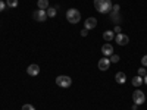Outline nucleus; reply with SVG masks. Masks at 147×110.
I'll return each mask as SVG.
<instances>
[{
	"instance_id": "nucleus-1",
	"label": "nucleus",
	"mask_w": 147,
	"mask_h": 110,
	"mask_svg": "<svg viewBox=\"0 0 147 110\" xmlns=\"http://www.w3.org/2000/svg\"><path fill=\"white\" fill-rule=\"evenodd\" d=\"M94 7L99 13H110L113 5L110 0H94Z\"/></svg>"
},
{
	"instance_id": "nucleus-2",
	"label": "nucleus",
	"mask_w": 147,
	"mask_h": 110,
	"mask_svg": "<svg viewBox=\"0 0 147 110\" xmlns=\"http://www.w3.org/2000/svg\"><path fill=\"white\" fill-rule=\"evenodd\" d=\"M66 21H68L69 23H78V22L81 21L80 10H78V9H74V7L68 9V10H66Z\"/></svg>"
},
{
	"instance_id": "nucleus-3",
	"label": "nucleus",
	"mask_w": 147,
	"mask_h": 110,
	"mask_svg": "<svg viewBox=\"0 0 147 110\" xmlns=\"http://www.w3.org/2000/svg\"><path fill=\"white\" fill-rule=\"evenodd\" d=\"M132 101H134V104H137V106L144 104V103H146V95H144V93L140 91V90H136V91L132 93Z\"/></svg>"
},
{
	"instance_id": "nucleus-4",
	"label": "nucleus",
	"mask_w": 147,
	"mask_h": 110,
	"mask_svg": "<svg viewBox=\"0 0 147 110\" xmlns=\"http://www.w3.org/2000/svg\"><path fill=\"white\" fill-rule=\"evenodd\" d=\"M56 84L59 85V87H62V88H68V87H71L72 79L68 75H59L56 78Z\"/></svg>"
},
{
	"instance_id": "nucleus-5",
	"label": "nucleus",
	"mask_w": 147,
	"mask_h": 110,
	"mask_svg": "<svg viewBox=\"0 0 147 110\" xmlns=\"http://www.w3.org/2000/svg\"><path fill=\"white\" fill-rule=\"evenodd\" d=\"M32 16H34V19L35 21H38V22H44L46 19H47V12L44 10V9H37L34 13H32Z\"/></svg>"
},
{
	"instance_id": "nucleus-6",
	"label": "nucleus",
	"mask_w": 147,
	"mask_h": 110,
	"mask_svg": "<svg viewBox=\"0 0 147 110\" xmlns=\"http://www.w3.org/2000/svg\"><path fill=\"white\" fill-rule=\"evenodd\" d=\"M115 41H116V44H119V46H127L128 43H129V37L127 35V34H116L115 35Z\"/></svg>"
},
{
	"instance_id": "nucleus-7",
	"label": "nucleus",
	"mask_w": 147,
	"mask_h": 110,
	"mask_svg": "<svg viewBox=\"0 0 147 110\" xmlns=\"http://www.w3.org/2000/svg\"><path fill=\"white\" fill-rule=\"evenodd\" d=\"M97 27V19L96 18H87L84 21V28L85 30H93V28H96Z\"/></svg>"
},
{
	"instance_id": "nucleus-8",
	"label": "nucleus",
	"mask_w": 147,
	"mask_h": 110,
	"mask_svg": "<svg viewBox=\"0 0 147 110\" xmlns=\"http://www.w3.org/2000/svg\"><path fill=\"white\" fill-rule=\"evenodd\" d=\"M27 73L30 76H37L40 73V66L38 65H35V63H32V65H30L28 68H27Z\"/></svg>"
},
{
	"instance_id": "nucleus-9",
	"label": "nucleus",
	"mask_w": 147,
	"mask_h": 110,
	"mask_svg": "<svg viewBox=\"0 0 147 110\" xmlns=\"http://www.w3.org/2000/svg\"><path fill=\"white\" fill-rule=\"evenodd\" d=\"M110 66V59L109 57H102L99 60V69L100 70H107Z\"/></svg>"
},
{
	"instance_id": "nucleus-10",
	"label": "nucleus",
	"mask_w": 147,
	"mask_h": 110,
	"mask_svg": "<svg viewBox=\"0 0 147 110\" xmlns=\"http://www.w3.org/2000/svg\"><path fill=\"white\" fill-rule=\"evenodd\" d=\"M102 53H103V56H112V54H113V46L110 44V43L103 44V47H102Z\"/></svg>"
},
{
	"instance_id": "nucleus-11",
	"label": "nucleus",
	"mask_w": 147,
	"mask_h": 110,
	"mask_svg": "<svg viewBox=\"0 0 147 110\" xmlns=\"http://www.w3.org/2000/svg\"><path fill=\"white\" fill-rule=\"evenodd\" d=\"M115 81L118 84H125L127 82V75H125L124 72H118L116 75H115Z\"/></svg>"
},
{
	"instance_id": "nucleus-12",
	"label": "nucleus",
	"mask_w": 147,
	"mask_h": 110,
	"mask_svg": "<svg viewBox=\"0 0 147 110\" xmlns=\"http://www.w3.org/2000/svg\"><path fill=\"white\" fill-rule=\"evenodd\" d=\"M103 38H105L106 43H110V41L115 38V32L110 31V30H109V31H105V32H103Z\"/></svg>"
},
{
	"instance_id": "nucleus-13",
	"label": "nucleus",
	"mask_w": 147,
	"mask_h": 110,
	"mask_svg": "<svg viewBox=\"0 0 147 110\" xmlns=\"http://www.w3.org/2000/svg\"><path fill=\"white\" fill-rule=\"evenodd\" d=\"M109 15H110V19H112L113 22H116V23L121 22V15H119V12H113V10H112Z\"/></svg>"
},
{
	"instance_id": "nucleus-14",
	"label": "nucleus",
	"mask_w": 147,
	"mask_h": 110,
	"mask_svg": "<svg viewBox=\"0 0 147 110\" xmlns=\"http://www.w3.org/2000/svg\"><path fill=\"white\" fill-rule=\"evenodd\" d=\"M143 84V76H140V75H137V76H134L132 78V85H134V87H140V85Z\"/></svg>"
},
{
	"instance_id": "nucleus-15",
	"label": "nucleus",
	"mask_w": 147,
	"mask_h": 110,
	"mask_svg": "<svg viewBox=\"0 0 147 110\" xmlns=\"http://www.w3.org/2000/svg\"><path fill=\"white\" fill-rule=\"evenodd\" d=\"M37 6H38V9H49V0H38L37 2Z\"/></svg>"
},
{
	"instance_id": "nucleus-16",
	"label": "nucleus",
	"mask_w": 147,
	"mask_h": 110,
	"mask_svg": "<svg viewBox=\"0 0 147 110\" xmlns=\"http://www.w3.org/2000/svg\"><path fill=\"white\" fill-rule=\"evenodd\" d=\"M18 5H19L18 0H7V2H6V6H9V7H12V9H15Z\"/></svg>"
},
{
	"instance_id": "nucleus-17",
	"label": "nucleus",
	"mask_w": 147,
	"mask_h": 110,
	"mask_svg": "<svg viewBox=\"0 0 147 110\" xmlns=\"http://www.w3.org/2000/svg\"><path fill=\"white\" fill-rule=\"evenodd\" d=\"M46 12H47V16H49V18H55V16H56V9H55V7H49Z\"/></svg>"
},
{
	"instance_id": "nucleus-18",
	"label": "nucleus",
	"mask_w": 147,
	"mask_h": 110,
	"mask_svg": "<svg viewBox=\"0 0 147 110\" xmlns=\"http://www.w3.org/2000/svg\"><path fill=\"white\" fill-rule=\"evenodd\" d=\"M109 59H110V63H118L119 62V56L118 54H112Z\"/></svg>"
},
{
	"instance_id": "nucleus-19",
	"label": "nucleus",
	"mask_w": 147,
	"mask_h": 110,
	"mask_svg": "<svg viewBox=\"0 0 147 110\" xmlns=\"http://www.w3.org/2000/svg\"><path fill=\"white\" fill-rule=\"evenodd\" d=\"M138 75H140V76H143V78H144V76L147 75V72H146V68H144V66L138 69Z\"/></svg>"
},
{
	"instance_id": "nucleus-20",
	"label": "nucleus",
	"mask_w": 147,
	"mask_h": 110,
	"mask_svg": "<svg viewBox=\"0 0 147 110\" xmlns=\"http://www.w3.org/2000/svg\"><path fill=\"white\" fill-rule=\"evenodd\" d=\"M22 110H35V107L32 104H24L22 106Z\"/></svg>"
},
{
	"instance_id": "nucleus-21",
	"label": "nucleus",
	"mask_w": 147,
	"mask_h": 110,
	"mask_svg": "<svg viewBox=\"0 0 147 110\" xmlns=\"http://www.w3.org/2000/svg\"><path fill=\"white\" fill-rule=\"evenodd\" d=\"M141 65H143L144 68H147V54H144V56L141 57Z\"/></svg>"
},
{
	"instance_id": "nucleus-22",
	"label": "nucleus",
	"mask_w": 147,
	"mask_h": 110,
	"mask_svg": "<svg viewBox=\"0 0 147 110\" xmlns=\"http://www.w3.org/2000/svg\"><path fill=\"white\" fill-rule=\"evenodd\" d=\"M6 9V3L3 2V0H0V12H3Z\"/></svg>"
},
{
	"instance_id": "nucleus-23",
	"label": "nucleus",
	"mask_w": 147,
	"mask_h": 110,
	"mask_svg": "<svg viewBox=\"0 0 147 110\" xmlns=\"http://www.w3.org/2000/svg\"><path fill=\"white\" fill-rule=\"evenodd\" d=\"M113 32H115V34H121V32H122V30H121V27H119V25H116V27L113 28Z\"/></svg>"
},
{
	"instance_id": "nucleus-24",
	"label": "nucleus",
	"mask_w": 147,
	"mask_h": 110,
	"mask_svg": "<svg viewBox=\"0 0 147 110\" xmlns=\"http://www.w3.org/2000/svg\"><path fill=\"white\" fill-rule=\"evenodd\" d=\"M119 9H121V6H119V5H113V7H112V10H113V12H119Z\"/></svg>"
},
{
	"instance_id": "nucleus-25",
	"label": "nucleus",
	"mask_w": 147,
	"mask_h": 110,
	"mask_svg": "<svg viewBox=\"0 0 147 110\" xmlns=\"http://www.w3.org/2000/svg\"><path fill=\"white\" fill-rule=\"evenodd\" d=\"M87 34H88V32H87V30H85V28L81 31V35H82V37H87Z\"/></svg>"
},
{
	"instance_id": "nucleus-26",
	"label": "nucleus",
	"mask_w": 147,
	"mask_h": 110,
	"mask_svg": "<svg viewBox=\"0 0 147 110\" xmlns=\"http://www.w3.org/2000/svg\"><path fill=\"white\" fill-rule=\"evenodd\" d=\"M143 84H146V85H147V75L143 78Z\"/></svg>"
}]
</instances>
